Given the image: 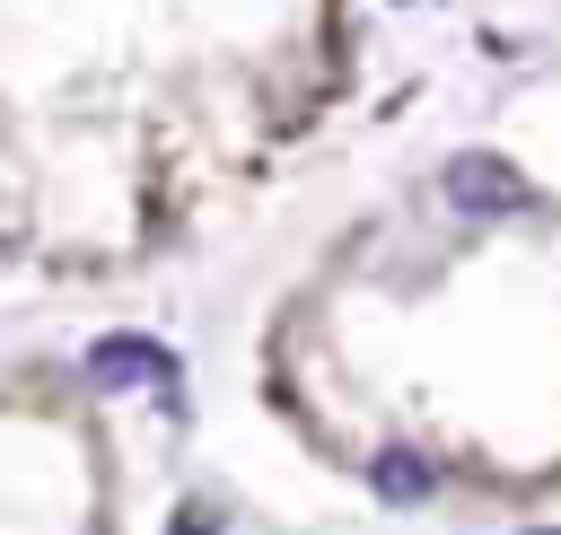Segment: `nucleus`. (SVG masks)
<instances>
[{"instance_id":"obj_1","label":"nucleus","mask_w":561,"mask_h":535,"mask_svg":"<svg viewBox=\"0 0 561 535\" xmlns=\"http://www.w3.org/2000/svg\"><path fill=\"white\" fill-rule=\"evenodd\" d=\"M88 368H96L105 386H131V377H158V386H175V360H167L158 342H140V333H105V342L88 351Z\"/></svg>"}]
</instances>
